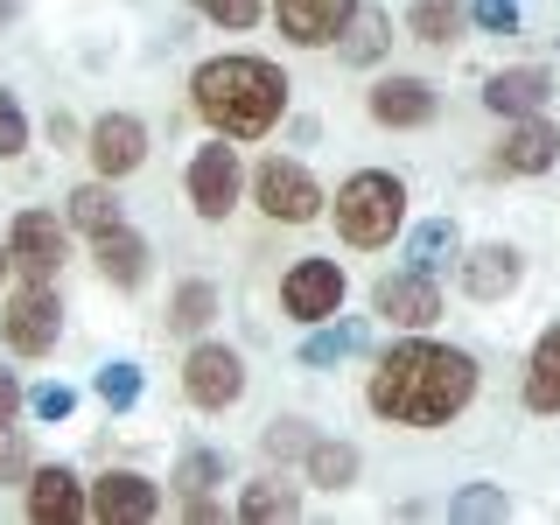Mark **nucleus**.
<instances>
[{
    "instance_id": "f257e3e1",
    "label": "nucleus",
    "mask_w": 560,
    "mask_h": 525,
    "mask_svg": "<svg viewBox=\"0 0 560 525\" xmlns=\"http://www.w3.org/2000/svg\"><path fill=\"white\" fill-rule=\"evenodd\" d=\"M372 413L393 420V428H448L455 413L477 399V358L428 337H407L378 358L372 372Z\"/></svg>"
},
{
    "instance_id": "f03ea898",
    "label": "nucleus",
    "mask_w": 560,
    "mask_h": 525,
    "mask_svg": "<svg viewBox=\"0 0 560 525\" xmlns=\"http://www.w3.org/2000/svg\"><path fill=\"white\" fill-rule=\"evenodd\" d=\"M189 98H197V113L210 119V133L259 140L288 113V78H280L267 57H210V63H197V78H189Z\"/></svg>"
},
{
    "instance_id": "7ed1b4c3",
    "label": "nucleus",
    "mask_w": 560,
    "mask_h": 525,
    "mask_svg": "<svg viewBox=\"0 0 560 525\" xmlns=\"http://www.w3.org/2000/svg\"><path fill=\"white\" fill-rule=\"evenodd\" d=\"M399 224H407V183H399L393 168H358L337 189V232H343V245L378 253V245H393Z\"/></svg>"
},
{
    "instance_id": "20e7f679",
    "label": "nucleus",
    "mask_w": 560,
    "mask_h": 525,
    "mask_svg": "<svg viewBox=\"0 0 560 525\" xmlns=\"http://www.w3.org/2000/svg\"><path fill=\"white\" fill-rule=\"evenodd\" d=\"M253 197H259V210H267L273 224H308V218H323V183L302 168V162H280V154H267L259 162V175H253Z\"/></svg>"
},
{
    "instance_id": "39448f33",
    "label": "nucleus",
    "mask_w": 560,
    "mask_h": 525,
    "mask_svg": "<svg viewBox=\"0 0 560 525\" xmlns=\"http://www.w3.org/2000/svg\"><path fill=\"white\" fill-rule=\"evenodd\" d=\"M0 337H8V350H22V358L57 350V337H63V302H57V288H49V280H28L22 294H8Z\"/></svg>"
},
{
    "instance_id": "423d86ee",
    "label": "nucleus",
    "mask_w": 560,
    "mask_h": 525,
    "mask_svg": "<svg viewBox=\"0 0 560 525\" xmlns=\"http://www.w3.org/2000/svg\"><path fill=\"white\" fill-rule=\"evenodd\" d=\"M238 189H245V168H238V148H224L218 140H203L197 154H189V203H197V218L224 224L238 210Z\"/></svg>"
},
{
    "instance_id": "0eeeda50",
    "label": "nucleus",
    "mask_w": 560,
    "mask_h": 525,
    "mask_svg": "<svg viewBox=\"0 0 560 525\" xmlns=\"http://www.w3.org/2000/svg\"><path fill=\"white\" fill-rule=\"evenodd\" d=\"M183 393H189V407H203V413L238 407L245 399V358L232 343H197L183 358Z\"/></svg>"
},
{
    "instance_id": "6e6552de",
    "label": "nucleus",
    "mask_w": 560,
    "mask_h": 525,
    "mask_svg": "<svg viewBox=\"0 0 560 525\" xmlns=\"http://www.w3.org/2000/svg\"><path fill=\"white\" fill-rule=\"evenodd\" d=\"M343 267L337 259H294L288 280H280V308L294 315V323H329V315L343 308Z\"/></svg>"
},
{
    "instance_id": "1a4fd4ad",
    "label": "nucleus",
    "mask_w": 560,
    "mask_h": 525,
    "mask_svg": "<svg viewBox=\"0 0 560 525\" xmlns=\"http://www.w3.org/2000/svg\"><path fill=\"white\" fill-rule=\"evenodd\" d=\"M364 113H372L378 127L407 133V127H428V119L442 113V98H434L428 78H407V70H393V78H378L372 92H364Z\"/></svg>"
},
{
    "instance_id": "9d476101",
    "label": "nucleus",
    "mask_w": 560,
    "mask_h": 525,
    "mask_svg": "<svg viewBox=\"0 0 560 525\" xmlns=\"http://www.w3.org/2000/svg\"><path fill=\"white\" fill-rule=\"evenodd\" d=\"M84 154H92V168L105 183H119V175H133L148 162V127H140L133 113H105V119H92V133H84Z\"/></svg>"
},
{
    "instance_id": "9b49d317",
    "label": "nucleus",
    "mask_w": 560,
    "mask_h": 525,
    "mask_svg": "<svg viewBox=\"0 0 560 525\" xmlns=\"http://www.w3.org/2000/svg\"><path fill=\"white\" fill-rule=\"evenodd\" d=\"M350 14H358V0H273V28L294 49H329L350 28Z\"/></svg>"
},
{
    "instance_id": "f8f14e48",
    "label": "nucleus",
    "mask_w": 560,
    "mask_h": 525,
    "mask_svg": "<svg viewBox=\"0 0 560 525\" xmlns=\"http://www.w3.org/2000/svg\"><path fill=\"white\" fill-rule=\"evenodd\" d=\"M372 308L385 315V323H399V329H428L434 315H442V288H434V273H385L378 288H372Z\"/></svg>"
},
{
    "instance_id": "ddd939ff",
    "label": "nucleus",
    "mask_w": 560,
    "mask_h": 525,
    "mask_svg": "<svg viewBox=\"0 0 560 525\" xmlns=\"http://www.w3.org/2000/svg\"><path fill=\"white\" fill-rule=\"evenodd\" d=\"M63 224H57V210H22V218H14V232H8V259L14 267H22L28 280H49L63 267Z\"/></svg>"
},
{
    "instance_id": "4468645a",
    "label": "nucleus",
    "mask_w": 560,
    "mask_h": 525,
    "mask_svg": "<svg viewBox=\"0 0 560 525\" xmlns=\"http://www.w3.org/2000/svg\"><path fill=\"white\" fill-rule=\"evenodd\" d=\"M92 518H105V525H148V518H162V490L140 477V469H105L98 490H92Z\"/></svg>"
},
{
    "instance_id": "2eb2a0df",
    "label": "nucleus",
    "mask_w": 560,
    "mask_h": 525,
    "mask_svg": "<svg viewBox=\"0 0 560 525\" xmlns=\"http://www.w3.org/2000/svg\"><path fill=\"white\" fill-rule=\"evenodd\" d=\"M455 273H463V294L469 302H504V294L525 280V253L518 245H477V253H463L455 259Z\"/></svg>"
},
{
    "instance_id": "dca6fc26",
    "label": "nucleus",
    "mask_w": 560,
    "mask_h": 525,
    "mask_svg": "<svg viewBox=\"0 0 560 525\" xmlns=\"http://www.w3.org/2000/svg\"><path fill=\"white\" fill-rule=\"evenodd\" d=\"M553 162H560V127H547V113L504 119V140H498V168L504 175H547Z\"/></svg>"
},
{
    "instance_id": "f3484780",
    "label": "nucleus",
    "mask_w": 560,
    "mask_h": 525,
    "mask_svg": "<svg viewBox=\"0 0 560 525\" xmlns=\"http://www.w3.org/2000/svg\"><path fill=\"white\" fill-rule=\"evenodd\" d=\"M547 98H553V78L539 63H512V70H490V84H483V105L498 119H533V113H547Z\"/></svg>"
},
{
    "instance_id": "a211bd4d",
    "label": "nucleus",
    "mask_w": 560,
    "mask_h": 525,
    "mask_svg": "<svg viewBox=\"0 0 560 525\" xmlns=\"http://www.w3.org/2000/svg\"><path fill=\"white\" fill-rule=\"evenodd\" d=\"M84 512H92V504H84V490H78V477H70L63 463H49V469L28 477V518L35 525H70Z\"/></svg>"
},
{
    "instance_id": "6ab92c4d",
    "label": "nucleus",
    "mask_w": 560,
    "mask_h": 525,
    "mask_svg": "<svg viewBox=\"0 0 560 525\" xmlns=\"http://www.w3.org/2000/svg\"><path fill=\"white\" fill-rule=\"evenodd\" d=\"M92 259H98V273L113 280V288H140V280H148V238L127 232V224L98 232L92 238Z\"/></svg>"
},
{
    "instance_id": "aec40b11",
    "label": "nucleus",
    "mask_w": 560,
    "mask_h": 525,
    "mask_svg": "<svg viewBox=\"0 0 560 525\" xmlns=\"http://www.w3.org/2000/svg\"><path fill=\"white\" fill-rule=\"evenodd\" d=\"M525 413H560V323L539 329L533 358H525Z\"/></svg>"
},
{
    "instance_id": "412c9836",
    "label": "nucleus",
    "mask_w": 560,
    "mask_h": 525,
    "mask_svg": "<svg viewBox=\"0 0 560 525\" xmlns=\"http://www.w3.org/2000/svg\"><path fill=\"white\" fill-rule=\"evenodd\" d=\"M294 512H302V490L280 483V477H259V483H245V490H238V518H253V525L294 518Z\"/></svg>"
},
{
    "instance_id": "4be33fe9",
    "label": "nucleus",
    "mask_w": 560,
    "mask_h": 525,
    "mask_svg": "<svg viewBox=\"0 0 560 525\" xmlns=\"http://www.w3.org/2000/svg\"><path fill=\"white\" fill-rule=\"evenodd\" d=\"M407 259L420 273H442L448 259H463V232H455L448 218H428V224H413V238H407Z\"/></svg>"
},
{
    "instance_id": "5701e85b",
    "label": "nucleus",
    "mask_w": 560,
    "mask_h": 525,
    "mask_svg": "<svg viewBox=\"0 0 560 525\" xmlns=\"http://www.w3.org/2000/svg\"><path fill=\"white\" fill-rule=\"evenodd\" d=\"M63 218L70 224H78V232H113V224H127V218H119V197H113V183H105V175H98V183H84V189H70V210H63Z\"/></svg>"
},
{
    "instance_id": "b1692460",
    "label": "nucleus",
    "mask_w": 560,
    "mask_h": 525,
    "mask_svg": "<svg viewBox=\"0 0 560 525\" xmlns=\"http://www.w3.org/2000/svg\"><path fill=\"white\" fill-rule=\"evenodd\" d=\"M455 28H463V0H413L407 8V35L428 49H448Z\"/></svg>"
},
{
    "instance_id": "393cba45",
    "label": "nucleus",
    "mask_w": 560,
    "mask_h": 525,
    "mask_svg": "<svg viewBox=\"0 0 560 525\" xmlns=\"http://www.w3.org/2000/svg\"><path fill=\"white\" fill-rule=\"evenodd\" d=\"M358 343H364V323H315V337L302 343V364H308V372H323V364H343Z\"/></svg>"
},
{
    "instance_id": "a878e982",
    "label": "nucleus",
    "mask_w": 560,
    "mask_h": 525,
    "mask_svg": "<svg viewBox=\"0 0 560 525\" xmlns=\"http://www.w3.org/2000/svg\"><path fill=\"white\" fill-rule=\"evenodd\" d=\"M308 483L350 490V483H358V448H350V442H308Z\"/></svg>"
},
{
    "instance_id": "bb28decb",
    "label": "nucleus",
    "mask_w": 560,
    "mask_h": 525,
    "mask_svg": "<svg viewBox=\"0 0 560 525\" xmlns=\"http://www.w3.org/2000/svg\"><path fill=\"white\" fill-rule=\"evenodd\" d=\"M210 315H218V288H210V280H183V288H175V302H168V329L197 337Z\"/></svg>"
},
{
    "instance_id": "cd10ccee",
    "label": "nucleus",
    "mask_w": 560,
    "mask_h": 525,
    "mask_svg": "<svg viewBox=\"0 0 560 525\" xmlns=\"http://www.w3.org/2000/svg\"><path fill=\"white\" fill-rule=\"evenodd\" d=\"M512 512V498H504V483H469L448 498V518H504Z\"/></svg>"
},
{
    "instance_id": "c85d7f7f",
    "label": "nucleus",
    "mask_w": 560,
    "mask_h": 525,
    "mask_svg": "<svg viewBox=\"0 0 560 525\" xmlns=\"http://www.w3.org/2000/svg\"><path fill=\"white\" fill-rule=\"evenodd\" d=\"M98 399H105L113 413H127L133 399H140V364H133V358H113V364L98 372Z\"/></svg>"
},
{
    "instance_id": "c756f323",
    "label": "nucleus",
    "mask_w": 560,
    "mask_h": 525,
    "mask_svg": "<svg viewBox=\"0 0 560 525\" xmlns=\"http://www.w3.org/2000/svg\"><path fill=\"white\" fill-rule=\"evenodd\" d=\"M385 43H393V22H385V14H350V43H343L350 63H372Z\"/></svg>"
},
{
    "instance_id": "7c9ffc66",
    "label": "nucleus",
    "mask_w": 560,
    "mask_h": 525,
    "mask_svg": "<svg viewBox=\"0 0 560 525\" xmlns=\"http://www.w3.org/2000/svg\"><path fill=\"white\" fill-rule=\"evenodd\" d=\"M218 477H224V455L197 448V455H183V469H175V490H183V498H197V490H210Z\"/></svg>"
},
{
    "instance_id": "2f4dec72",
    "label": "nucleus",
    "mask_w": 560,
    "mask_h": 525,
    "mask_svg": "<svg viewBox=\"0 0 560 525\" xmlns=\"http://www.w3.org/2000/svg\"><path fill=\"white\" fill-rule=\"evenodd\" d=\"M189 8H197L203 22H218V28H253L259 22V0H189Z\"/></svg>"
},
{
    "instance_id": "473e14b6",
    "label": "nucleus",
    "mask_w": 560,
    "mask_h": 525,
    "mask_svg": "<svg viewBox=\"0 0 560 525\" xmlns=\"http://www.w3.org/2000/svg\"><path fill=\"white\" fill-rule=\"evenodd\" d=\"M483 35H518V0H469Z\"/></svg>"
},
{
    "instance_id": "72a5a7b5",
    "label": "nucleus",
    "mask_w": 560,
    "mask_h": 525,
    "mask_svg": "<svg viewBox=\"0 0 560 525\" xmlns=\"http://www.w3.org/2000/svg\"><path fill=\"white\" fill-rule=\"evenodd\" d=\"M308 420H273L267 428V455H280V463H288V455H308Z\"/></svg>"
},
{
    "instance_id": "f704fd0d",
    "label": "nucleus",
    "mask_w": 560,
    "mask_h": 525,
    "mask_svg": "<svg viewBox=\"0 0 560 525\" xmlns=\"http://www.w3.org/2000/svg\"><path fill=\"white\" fill-rule=\"evenodd\" d=\"M22 477H28V442H22V428L0 420V483H22Z\"/></svg>"
},
{
    "instance_id": "c9c22d12",
    "label": "nucleus",
    "mask_w": 560,
    "mask_h": 525,
    "mask_svg": "<svg viewBox=\"0 0 560 525\" xmlns=\"http://www.w3.org/2000/svg\"><path fill=\"white\" fill-rule=\"evenodd\" d=\"M22 148H28V119H22V105H14V92H0V162L22 154Z\"/></svg>"
},
{
    "instance_id": "e433bc0d",
    "label": "nucleus",
    "mask_w": 560,
    "mask_h": 525,
    "mask_svg": "<svg viewBox=\"0 0 560 525\" xmlns=\"http://www.w3.org/2000/svg\"><path fill=\"white\" fill-rule=\"evenodd\" d=\"M28 407L43 413V420H63L70 407H78V393H70V385H35V399H28Z\"/></svg>"
},
{
    "instance_id": "4c0bfd02",
    "label": "nucleus",
    "mask_w": 560,
    "mask_h": 525,
    "mask_svg": "<svg viewBox=\"0 0 560 525\" xmlns=\"http://www.w3.org/2000/svg\"><path fill=\"white\" fill-rule=\"evenodd\" d=\"M14 407H22V385H14V372H0V420H14Z\"/></svg>"
},
{
    "instance_id": "58836bf2",
    "label": "nucleus",
    "mask_w": 560,
    "mask_h": 525,
    "mask_svg": "<svg viewBox=\"0 0 560 525\" xmlns=\"http://www.w3.org/2000/svg\"><path fill=\"white\" fill-rule=\"evenodd\" d=\"M8 267H14V259H8V245H0V273H8Z\"/></svg>"
},
{
    "instance_id": "ea45409f",
    "label": "nucleus",
    "mask_w": 560,
    "mask_h": 525,
    "mask_svg": "<svg viewBox=\"0 0 560 525\" xmlns=\"http://www.w3.org/2000/svg\"><path fill=\"white\" fill-rule=\"evenodd\" d=\"M8 14H14V0H0V22H8Z\"/></svg>"
}]
</instances>
